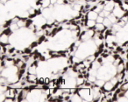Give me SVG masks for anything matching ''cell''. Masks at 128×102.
Here are the masks:
<instances>
[{
    "instance_id": "12",
    "label": "cell",
    "mask_w": 128,
    "mask_h": 102,
    "mask_svg": "<svg viewBox=\"0 0 128 102\" xmlns=\"http://www.w3.org/2000/svg\"><path fill=\"white\" fill-rule=\"evenodd\" d=\"M57 1H58V0H50V2H51V4H52V5H54L55 4H56V3H57Z\"/></svg>"
},
{
    "instance_id": "9",
    "label": "cell",
    "mask_w": 128,
    "mask_h": 102,
    "mask_svg": "<svg viewBox=\"0 0 128 102\" xmlns=\"http://www.w3.org/2000/svg\"><path fill=\"white\" fill-rule=\"evenodd\" d=\"M122 91L127 92L128 90V82H124L122 84V86H120Z\"/></svg>"
},
{
    "instance_id": "10",
    "label": "cell",
    "mask_w": 128,
    "mask_h": 102,
    "mask_svg": "<svg viewBox=\"0 0 128 102\" xmlns=\"http://www.w3.org/2000/svg\"><path fill=\"white\" fill-rule=\"evenodd\" d=\"M104 18L105 17H101V16H98V17L97 18V20H96V22L97 23H104Z\"/></svg>"
},
{
    "instance_id": "5",
    "label": "cell",
    "mask_w": 128,
    "mask_h": 102,
    "mask_svg": "<svg viewBox=\"0 0 128 102\" xmlns=\"http://www.w3.org/2000/svg\"><path fill=\"white\" fill-rule=\"evenodd\" d=\"M96 23H97L96 20H87V21H86V27H87L88 29H93V28H94Z\"/></svg>"
},
{
    "instance_id": "11",
    "label": "cell",
    "mask_w": 128,
    "mask_h": 102,
    "mask_svg": "<svg viewBox=\"0 0 128 102\" xmlns=\"http://www.w3.org/2000/svg\"><path fill=\"white\" fill-rule=\"evenodd\" d=\"M50 81H51V79H50V77H46V78H45V84H47V85H48V84L50 83Z\"/></svg>"
},
{
    "instance_id": "2",
    "label": "cell",
    "mask_w": 128,
    "mask_h": 102,
    "mask_svg": "<svg viewBox=\"0 0 128 102\" xmlns=\"http://www.w3.org/2000/svg\"><path fill=\"white\" fill-rule=\"evenodd\" d=\"M115 2L114 1H110V2H108L106 3V5H104V10H106V11H112L114 8H115Z\"/></svg>"
},
{
    "instance_id": "8",
    "label": "cell",
    "mask_w": 128,
    "mask_h": 102,
    "mask_svg": "<svg viewBox=\"0 0 128 102\" xmlns=\"http://www.w3.org/2000/svg\"><path fill=\"white\" fill-rule=\"evenodd\" d=\"M105 83L106 82L103 79H97L96 81H95V83H94V84L96 86H99V87H102V86H104V85L105 84Z\"/></svg>"
},
{
    "instance_id": "1",
    "label": "cell",
    "mask_w": 128,
    "mask_h": 102,
    "mask_svg": "<svg viewBox=\"0 0 128 102\" xmlns=\"http://www.w3.org/2000/svg\"><path fill=\"white\" fill-rule=\"evenodd\" d=\"M98 16H99V14L98 12H96L95 11H92V10H90V11H88V14H87L88 20H96L97 18L98 17Z\"/></svg>"
},
{
    "instance_id": "7",
    "label": "cell",
    "mask_w": 128,
    "mask_h": 102,
    "mask_svg": "<svg viewBox=\"0 0 128 102\" xmlns=\"http://www.w3.org/2000/svg\"><path fill=\"white\" fill-rule=\"evenodd\" d=\"M104 24V26L106 27V28H110V27H112V23L111 22V20L108 18V17H105L104 18V23H103Z\"/></svg>"
},
{
    "instance_id": "6",
    "label": "cell",
    "mask_w": 128,
    "mask_h": 102,
    "mask_svg": "<svg viewBox=\"0 0 128 102\" xmlns=\"http://www.w3.org/2000/svg\"><path fill=\"white\" fill-rule=\"evenodd\" d=\"M28 74H37V67L33 63H32L31 65L29 66V68L28 69Z\"/></svg>"
},
{
    "instance_id": "3",
    "label": "cell",
    "mask_w": 128,
    "mask_h": 102,
    "mask_svg": "<svg viewBox=\"0 0 128 102\" xmlns=\"http://www.w3.org/2000/svg\"><path fill=\"white\" fill-rule=\"evenodd\" d=\"M106 29V27L104 26V23H97L94 28H93V29L94 31H98V32H102Z\"/></svg>"
},
{
    "instance_id": "4",
    "label": "cell",
    "mask_w": 128,
    "mask_h": 102,
    "mask_svg": "<svg viewBox=\"0 0 128 102\" xmlns=\"http://www.w3.org/2000/svg\"><path fill=\"white\" fill-rule=\"evenodd\" d=\"M9 36L4 34V33H1V36H0V44H6L8 43L9 41Z\"/></svg>"
}]
</instances>
